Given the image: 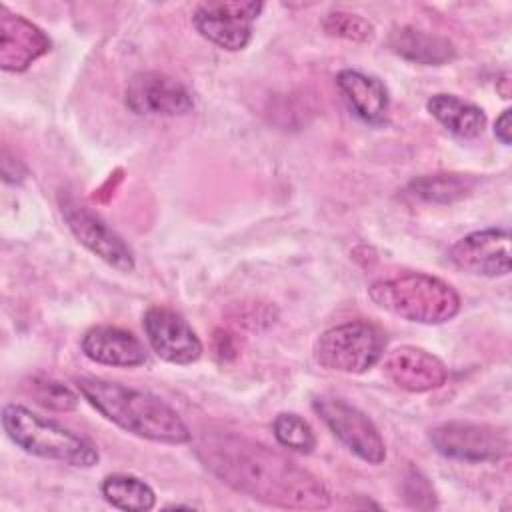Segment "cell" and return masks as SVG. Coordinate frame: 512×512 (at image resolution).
Instances as JSON below:
<instances>
[{
  "instance_id": "cell-1",
  "label": "cell",
  "mask_w": 512,
  "mask_h": 512,
  "mask_svg": "<svg viewBox=\"0 0 512 512\" xmlns=\"http://www.w3.org/2000/svg\"><path fill=\"white\" fill-rule=\"evenodd\" d=\"M196 456L222 484L260 502L294 510L330 506V492L320 478L282 452L242 434L202 432L196 440Z\"/></svg>"
},
{
  "instance_id": "cell-2",
  "label": "cell",
  "mask_w": 512,
  "mask_h": 512,
  "mask_svg": "<svg viewBox=\"0 0 512 512\" xmlns=\"http://www.w3.org/2000/svg\"><path fill=\"white\" fill-rule=\"evenodd\" d=\"M84 400L122 430L162 444H186L192 434L180 414L158 396L104 378H76Z\"/></svg>"
},
{
  "instance_id": "cell-3",
  "label": "cell",
  "mask_w": 512,
  "mask_h": 512,
  "mask_svg": "<svg viewBox=\"0 0 512 512\" xmlns=\"http://www.w3.org/2000/svg\"><path fill=\"white\" fill-rule=\"evenodd\" d=\"M2 426L18 448L38 458L78 468H90L100 458L94 442L22 404H6L2 408Z\"/></svg>"
},
{
  "instance_id": "cell-4",
  "label": "cell",
  "mask_w": 512,
  "mask_h": 512,
  "mask_svg": "<svg viewBox=\"0 0 512 512\" xmlns=\"http://www.w3.org/2000/svg\"><path fill=\"white\" fill-rule=\"evenodd\" d=\"M368 296L376 306L418 324H442L460 312L458 292L448 282L422 272L378 280L368 288Z\"/></svg>"
},
{
  "instance_id": "cell-5",
  "label": "cell",
  "mask_w": 512,
  "mask_h": 512,
  "mask_svg": "<svg viewBox=\"0 0 512 512\" xmlns=\"http://www.w3.org/2000/svg\"><path fill=\"white\" fill-rule=\"evenodd\" d=\"M386 348L384 330L368 320H352L324 330L312 348L314 360L346 374H362L382 358Z\"/></svg>"
},
{
  "instance_id": "cell-6",
  "label": "cell",
  "mask_w": 512,
  "mask_h": 512,
  "mask_svg": "<svg viewBox=\"0 0 512 512\" xmlns=\"http://www.w3.org/2000/svg\"><path fill=\"white\" fill-rule=\"evenodd\" d=\"M428 438L438 454L470 464L498 462L510 452L508 434L490 424L452 420L434 426Z\"/></svg>"
},
{
  "instance_id": "cell-7",
  "label": "cell",
  "mask_w": 512,
  "mask_h": 512,
  "mask_svg": "<svg viewBox=\"0 0 512 512\" xmlns=\"http://www.w3.org/2000/svg\"><path fill=\"white\" fill-rule=\"evenodd\" d=\"M312 408L324 420L330 432L360 460L368 464L384 462L386 458L384 440L376 424L362 410L334 396L314 398Z\"/></svg>"
},
{
  "instance_id": "cell-8",
  "label": "cell",
  "mask_w": 512,
  "mask_h": 512,
  "mask_svg": "<svg viewBox=\"0 0 512 512\" xmlns=\"http://www.w3.org/2000/svg\"><path fill=\"white\" fill-rule=\"evenodd\" d=\"M264 4L254 0H228L198 4L192 16L194 28L218 48L236 52L252 40V22L260 16Z\"/></svg>"
},
{
  "instance_id": "cell-9",
  "label": "cell",
  "mask_w": 512,
  "mask_h": 512,
  "mask_svg": "<svg viewBox=\"0 0 512 512\" xmlns=\"http://www.w3.org/2000/svg\"><path fill=\"white\" fill-rule=\"evenodd\" d=\"M62 216L72 230V234L100 260L110 264L120 272L134 270V254L132 248L100 220L92 210L78 204L72 196H64L60 200Z\"/></svg>"
},
{
  "instance_id": "cell-10",
  "label": "cell",
  "mask_w": 512,
  "mask_h": 512,
  "mask_svg": "<svg viewBox=\"0 0 512 512\" xmlns=\"http://www.w3.org/2000/svg\"><path fill=\"white\" fill-rule=\"evenodd\" d=\"M126 106L140 116H180L194 108V98L180 80L146 70L128 80Z\"/></svg>"
},
{
  "instance_id": "cell-11",
  "label": "cell",
  "mask_w": 512,
  "mask_h": 512,
  "mask_svg": "<svg viewBox=\"0 0 512 512\" xmlns=\"http://www.w3.org/2000/svg\"><path fill=\"white\" fill-rule=\"evenodd\" d=\"M146 340L162 360L170 364H192L202 356V342L192 326L174 310L152 306L142 318Z\"/></svg>"
},
{
  "instance_id": "cell-12",
  "label": "cell",
  "mask_w": 512,
  "mask_h": 512,
  "mask_svg": "<svg viewBox=\"0 0 512 512\" xmlns=\"http://www.w3.org/2000/svg\"><path fill=\"white\" fill-rule=\"evenodd\" d=\"M448 258L468 274L506 276L510 272V232L508 228L476 230L452 244Z\"/></svg>"
},
{
  "instance_id": "cell-13",
  "label": "cell",
  "mask_w": 512,
  "mask_h": 512,
  "mask_svg": "<svg viewBox=\"0 0 512 512\" xmlns=\"http://www.w3.org/2000/svg\"><path fill=\"white\" fill-rule=\"evenodd\" d=\"M52 40L34 22L0 6V68L6 72H24L38 58L48 54Z\"/></svg>"
},
{
  "instance_id": "cell-14",
  "label": "cell",
  "mask_w": 512,
  "mask_h": 512,
  "mask_svg": "<svg viewBox=\"0 0 512 512\" xmlns=\"http://www.w3.org/2000/svg\"><path fill=\"white\" fill-rule=\"evenodd\" d=\"M384 374L406 392H428L440 388L448 378L444 362L418 346H398L388 352Z\"/></svg>"
},
{
  "instance_id": "cell-15",
  "label": "cell",
  "mask_w": 512,
  "mask_h": 512,
  "mask_svg": "<svg viewBox=\"0 0 512 512\" xmlns=\"http://www.w3.org/2000/svg\"><path fill=\"white\" fill-rule=\"evenodd\" d=\"M82 352L88 360L106 366L134 368L148 360L146 346L128 330L118 326H94L82 336Z\"/></svg>"
},
{
  "instance_id": "cell-16",
  "label": "cell",
  "mask_w": 512,
  "mask_h": 512,
  "mask_svg": "<svg viewBox=\"0 0 512 512\" xmlns=\"http://www.w3.org/2000/svg\"><path fill=\"white\" fill-rule=\"evenodd\" d=\"M336 86L352 112L368 124H380L388 112V90L386 86L370 74L360 70H340L336 74Z\"/></svg>"
},
{
  "instance_id": "cell-17",
  "label": "cell",
  "mask_w": 512,
  "mask_h": 512,
  "mask_svg": "<svg viewBox=\"0 0 512 512\" xmlns=\"http://www.w3.org/2000/svg\"><path fill=\"white\" fill-rule=\"evenodd\" d=\"M388 48L400 58L422 66H442L456 58V48L448 38L414 26L394 28L388 36Z\"/></svg>"
},
{
  "instance_id": "cell-18",
  "label": "cell",
  "mask_w": 512,
  "mask_h": 512,
  "mask_svg": "<svg viewBox=\"0 0 512 512\" xmlns=\"http://www.w3.org/2000/svg\"><path fill=\"white\" fill-rule=\"evenodd\" d=\"M426 108L448 132L460 138H478L486 128L482 108L454 94H434L426 102Z\"/></svg>"
},
{
  "instance_id": "cell-19",
  "label": "cell",
  "mask_w": 512,
  "mask_h": 512,
  "mask_svg": "<svg viewBox=\"0 0 512 512\" xmlns=\"http://www.w3.org/2000/svg\"><path fill=\"white\" fill-rule=\"evenodd\" d=\"M100 492L108 504L128 512H146L156 506L154 490L132 474H110L102 480Z\"/></svg>"
},
{
  "instance_id": "cell-20",
  "label": "cell",
  "mask_w": 512,
  "mask_h": 512,
  "mask_svg": "<svg viewBox=\"0 0 512 512\" xmlns=\"http://www.w3.org/2000/svg\"><path fill=\"white\" fill-rule=\"evenodd\" d=\"M474 188V180L462 174H432L420 176L410 182L408 190L412 196L434 202V204H450L464 196H468Z\"/></svg>"
},
{
  "instance_id": "cell-21",
  "label": "cell",
  "mask_w": 512,
  "mask_h": 512,
  "mask_svg": "<svg viewBox=\"0 0 512 512\" xmlns=\"http://www.w3.org/2000/svg\"><path fill=\"white\" fill-rule=\"evenodd\" d=\"M272 432L278 444L288 450L310 454L316 448V434L312 426L294 412L278 414L272 422Z\"/></svg>"
},
{
  "instance_id": "cell-22",
  "label": "cell",
  "mask_w": 512,
  "mask_h": 512,
  "mask_svg": "<svg viewBox=\"0 0 512 512\" xmlns=\"http://www.w3.org/2000/svg\"><path fill=\"white\" fill-rule=\"evenodd\" d=\"M26 386H28L30 396L38 404H42L44 408H50V410L68 412V410H74L80 402V398L74 390H70L68 386H64L62 382H56L52 378L36 376Z\"/></svg>"
},
{
  "instance_id": "cell-23",
  "label": "cell",
  "mask_w": 512,
  "mask_h": 512,
  "mask_svg": "<svg viewBox=\"0 0 512 512\" xmlns=\"http://www.w3.org/2000/svg\"><path fill=\"white\" fill-rule=\"evenodd\" d=\"M322 28L330 36L352 40V42H368L374 36V26L366 18L352 12H344V10L326 14V18L322 20Z\"/></svg>"
},
{
  "instance_id": "cell-24",
  "label": "cell",
  "mask_w": 512,
  "mask_h": 512,
  "mask_svg": "<svg viewBox=\"0 0 512 512\" xmlns=\"http://www.w3.org/2000/svg\"><path fill=\"white\" fill-rule=\"evenodd\" d=\"M404 498L416 508L436 506V498L430 482L414 468H410L408 476L404 478Z\"/></svg>"
},
{
  "instance_id": "cell-25",
  "label": "cell",
  "mask_w": 512,
  "mask_h": 512,
  "mask_svg": "<svg viewBox=\"0 0 512 512\" xmlns=\"http://www.w3.org/2000/svg\"><path fill=\"white\" fill-rule=\"evenodd\" d=\"M510 132H512V128H510V110L506 108V110H502V114L494 122V134L502 144L508 146L510 144Z\"/></svg>"
}]
</instances>
